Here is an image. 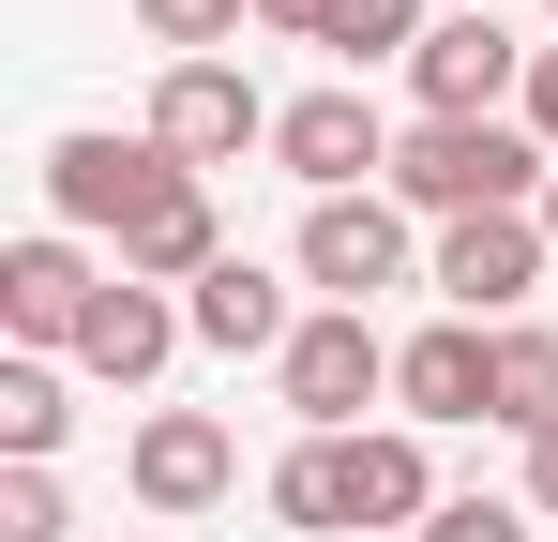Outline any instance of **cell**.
<instances>
[{
  "instance_id": "5",
  "label": "cell",
  "mask_w": 558,
  "mask_h": 542,
  "mask_svg": "<svg viewBox=\"0 0 558 542\" xmlns=\"http://www.w3.org/2000/svg\"><path fill=\"white\" fill-rule=\"evenodd\" d=\"M167 181H196V167H167L151 136H106V121H76V136H46V226H76V242H106V257H121V226H136Z\"/></svg>"
},
{
  "instance_id": "16",
  "label": "cell",
  "mask_w": 558,
  "mask_h": 542,
  "mask_svg": "<svg viewBox=\"0 0 558 542\" xmlns=\"http://www.w3.org/2000/svg\"><path fill=\"white\" fill-rule=\"evenodd\" d=\"M76 438V392H61V361H0V467H46V452Z\"/></svg>"
},
{
  "instance_id": "15",
  "label": "cell",
  "mask_w": 558,
  "mask_h": 542,
  "mask_svg": "<svg viewBox=\"0 0 558 542\" xmlns=\"http://www.w3.org/2000/svg\"><path fill=\"white\" fill-rule=\"evenodd\" d=\"M106 271H136V286H196V271H227V211H211V181H167V196L121 226Z\"/></svg>"
},
{
  "instance_id": "23",
  "label": "cell",
  "mask_w": 558,
  "mask_h": 542,
  "mask_svg": "<svg viewBox=\"0 0 558 542\" xmlns=\"http://www.w3.org/2000/svg\"><path fill=\"white\" fill-rule=\"evenodd\" d=\"M257 30H287V46H317V30H332V0H257Z\"/></svg>"
},
{
  "instance_id": "1",
  "label": "cell",
  "mask_w": 558,
  "mask_h": 542,
  "mask_svg": "<svg viewBox=\"0 0 558 542\" xmlns=\"http://www.w3.org/2000/svg\"><path fill=\"white\" fill-rule=\"evenodd\" d=\"M257 497H272V528H302V542H348V528H408L423 542L438 467H423V422H363V438H302Z\"/></svg>"
},
{
  "instance_id": "2",
  "label": "cell",
  "mask_w": 558,
  "mask_h": 542,
  "mask_svg": "<svg viewBox=\"0 0 558 542\" xmlns=\"http://www.w3.org/2000/svg\"><path fill=\"white\" fill-rule=\"evenodd\" d=\"M558 151L529 121H408L392 136V211H423V226H468V211H544Z\"/></svg>"
},
{
  "instance_id": "4",
  "label": "cell",
  "mask_w": 558,
  "mask_h": 542,
  "mask_svg": "<svg viewBox=\"0 0 558 542\" xmlns=\"http://www.w3.org/2000/svg\"><path fill=\"white\" fill-rule=\"evenodd\" d=\"M272 90L242 76V61H167V76H151V121H136V136H151V151H167V167H242V151H272Z\"/></svg>"
},
{
  "instance_id": "25",
  "label": "cell",
  "mask_w": 558,
  "mask_h": 542,
  "mask_svg": "<svg viewBox=\"0 0 558 542\" xmlns=\"http://www.w3.org/2000/svg\"><path fill=\"white\" fill-rule=\"evenodd\" d=\"M544 242H558V181H544Z\"/></svg>"
},
{
  "instance_id": "6",
  "label": "cell",
  "mask_w": 558,
  "mask_h": 542,
  "mask_svg": "<svg viewBox=\"0 0 558 542\" xmlns=\"http://www.w3.org/2000/svg\"><path fill=\"white\" fill-rule=\"evenodd\" d=\"M272 167L302 181V196H392V121H377V90H363V76H332V90H287V121H272Z\"/></svg>"
},
{
  "instance_id": "17",
  "label": "cell",
  "mask_w": 558,
  "mask_h": 542,
  "mask_svg": "<svg viewBox=\"0 0 558 542\" xmlns=\"http://www.w3.org/2000/svg\"><path fill=\"white\" fill-rule=\"evenodd\" d=\"M544 422H558V332L513 317L498 332V438H544Z\"/></svg>"
},
{
  "instance_id": "10",
  "label": "cell",
  "mask_w": 558,
  "mask_h": 542,
  "mask_svg": "<svg viewBox=\"0 0 558 542\" xmlns=\"http://www.w3.org/2000/svg\"><path fill=\"white\" fill-rule=\"evenodd\" d=\"M302 286L363 317L377 286H408V211L392 196H302Z\"/></svg>"
},
{
  "instance_id": "8",
  "label": "cell",
  "mask_w": 558,
  "mask_h": 542,
  "mask_svg": "<svg viewBox=\"0 0 558 542\" xmlns=\"http://www.w3.org/2000/svg\"><path fill=\"white\" fill-rule=\"evenodd\" d=\"M92 301H106V271L76 226H31V242H0V332L31 361H76V332H92Z\"/></svg>"
},
{
  "instance_id": "22",
  "label": "cell",
  "mask_w": 558,
  "mask_h": 542,
  "mask_svg": "<svg viewBox=\"0 0 558 542\" xmlns=\"http://www.w3.org/2000/svg\"><path fill=\"white\" fill-rule=\"evenodd\" d=\"M513 121H529V136L558 151V46H529V106H513Z\"/></svg>"
},
{
  "instance_id": "3",
  "label": "cell",
  "mask_w": 558,
  "mask_h": 542,
  "mask_svg": "<svg viewBox=\"0 0 558 542\" xmlns=\"http://www.w3.org/2000/svg\"><path fill=\"white\" fill-rule=\"evenodd\" d=\"M272 392H287V422H302V438H363V407L392 392V332H377V317H348V301H317V317L287 332Z\"/></svg>"
},
{
  "instance_id": "7",
  "label": "cell",
  "mask_w": 558,
  "mask_h": 542,
  "mask_svg": "<svg viewBox=\"0 0 558 542\" xmlns=\"http://www.w3.org/2000/svg\"><path fill=\"white\" fill-rule=\"evenodd\" d=\"M544 211H468V226H438V257H423V286H438V317H483V332H513L529 317V286H544Z\"/></svg>"
},
{
  "instance_id": "13",
  "label": "cell",
  "mask_w": 558,
  "mask_h": 542,
  "mask_svg": "<svg viewBox=\"0 0 558 542\" xmlns=\"http://www.w3.org/2000/svg\"><path fill=\"white\" fill-rule=\"evenodd\" d=\"M121 482L182 528V513H211V497L242 482V438H227L211 407H151V422H136V452H121Z\"/></svg>"
},
{
  "instance_id": "11",
  "label": "cell",
  "mask_w": 558,
  "mask_h": 542,
  "mask_svg": "<svg viewBox=\"0 0 558 542\" xmlns=\"http://www.w3.org/2000/svg\"><path fill=\"white\" fill-rule=\"evenodd\" d=\"M392 407L438 438V422H498V332L483 317H423L408 347H392Z\"/></svg>"
},
{
  "instance_id": "9",
  "label": "cell",
  "mask_w": 558,
  "mask_h": 542,
  "mask_svg": "<svg viewBox=\"0 0 558 542\" xmlns=\"http://www.w3.org/2000/svg\"><path fill=\"white\" fill-rule=\"evenodd\" d=\"M408 106H423V121H498V106H529V46H513L483 0H453V15L423 30V61H408Z\"/></svg>"
},
{
  "instance_id": "21",
  "label": "cell",
  "mask_w": 558,
  "mask_h": 542,
  "mask_svg": "<svg viewBox=\"0 0 558 542\" xmlns=\"http://www.w3.org/2000/svg\"><path fill=\"white\" fill-rule=\"evenodd\" d=\"M76 513H61V482L46 467H0V542H61Z\"/></svg>"
},
{
  "instance_id": "26",
  "label": "cell",
  "mask_w": 558,
  "mask_h": 542,
  "mask_svg": "<svg viewBox=\"0 0 558 542\" xmlns=\"http://www.w3.org/2000/svg\"><path fill=\"white\" fill-rule=\"evenodd\" d=\"M544 15H558V0H544Z\"/></svg>"
},
{
  "instance_id": "20",
  "label": "cell",
  "mask_w": 558,
  "mask_h": 542,
  "mask_svg": "<svg viewBox=\"0 0 558 542\" xmlns=\"http://www.w3.org/2000/svg\"><path fill=\"white\" fill-rule=\"evenodd\" d=\"M423 542H544V513H529V497H438Z\"/></svg>"
},
{
  "instance_id": "24",
  "label": "cell",
  "mask_w": 558,
  "mask_h": 542,
  "mask_svg": "<svg viewBox=\"0 0 558 542\" xmlns=\"http://www.w3.org/2000/svg\"><path fill=\"white\" fill-rule=\"evenodd\" d=\"M513 497H529V513H558V422L529 438V482H513Z\"/></svg>"
},
{
  "instance_id": "12",
  "label": "cell",
  "mask_w": 558,
  "mask_h": 542,
  "mask_svg": "<svg viewBox=\"0 0 558 542\" xmlns=\"http://www.w3.org/2000/svg\"><path fill=\"white\" fill-rule=\"evenodd\" d=\"M196 347V317H182V286H136V271H106V301H92V332H76V377H106V392H151L167 361Z\"/></svg>"
},
{
  "instance_id": "19",
  "label": "cell",
  "mask_w": 558,
  "mask_h": 542,
  "mask_svg": "<svg viewBox=\"0 0 558 542\" xmlns=\"http://www.w3.org/2000/svg\"><path fill=\"white\" fill-rule=\"evenodd\" d=\"M136 30H151L167 61H227V46L257 30V0H136Z\"/></svg>"
},
{
  "instance_id": "14",
  "label": "cell",
  "mask_w": 558,
  "mask_h": 542,
  "mask_svg": "<svg viewBox=\"0 0 558 542\" xmlns=\"http://www.w3.org/2000/svg\"><path fill=\"white\" fill-rule=\"evenodd\" d=\"M182 317H196V347H227V361H287V332H302V301H287L257 257L196 271V286H182Z\"/></svg>"
},
{
  "instance_id": "18",
  "label": "cell",
  "mask_w": 558,
  "mask_h": 542,
  "mask_svg": "<svg viewBox=\"0 0 558 542\" xmlns=\"http://www.w3.org/2000/svg\"><path fill=\"white\" fill-rule=\"evenodd\" d=\"M423 30H438L423 0H332V30H317V46H332L348 76H377V61H423Z\"/></svg>"
}]
</instances>
